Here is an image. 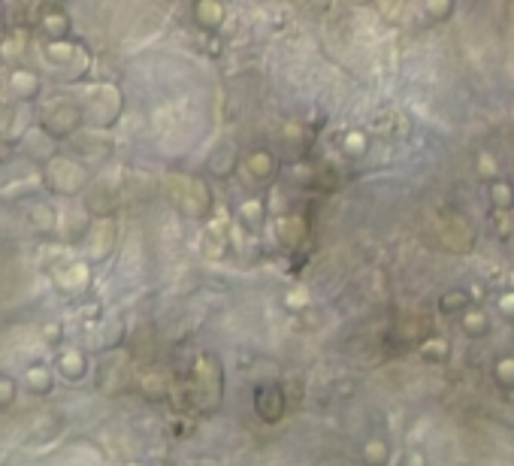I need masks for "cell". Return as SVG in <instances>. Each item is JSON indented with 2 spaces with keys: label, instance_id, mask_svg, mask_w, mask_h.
<instances>
[{
  "label": "cell",
  "instance_id": "6da1fadb",
  "mask_svg": "<svg viewBox=\"0 0 514 466\" xmlns=\"http://www.w3.org/2000/svg\"><path fill=\"white\" fill-rule=\"evenodd\" d=\"M191 397L194 406L203 412H215L224 397V370L215 354H200L191 367Z\"/></svg>",
  "mask_w": 514,
  "mask_h": 466
},
{
  "label": "cell",
  "instance_id": "7a4b0ae2",
  "mask_svg": "<svg viewBox=\"0 0 514 466\" xmlns=\"http://www.w3.org/2000/svg\"><path fill=\"white\" fill-rule=\"evenodd\" d=\"M170 200L176 203L185 215H206L212 209V194L200 179L191 176H170L167 179Z\"/></svg>",
  "mask_w": 514,
  "mask_h": 466
},
{
  "label": "cell",
  "instance_id": "3957f363",
  "mask_svg": "<svg viewBox=\"0 0 514 466\" xmlns=\"http://www.w3.org/2000/svg\"><path fill=\"white\" fill-rule=\"evenodd\" d=\"M45 179H49V185L58 191V194H79V191L88 185L85 167H82L79 161H70V158H52L49 170H45Z\"/></svg>",
  "mask_w": 514,
  "mask_h": 466
},
{
  "label": "cell",
  "instance_id": "277c9868",
  "mask_svg": "<svg viewBox=\"0 0 514 466\" xmlns=\"http://www.w3.org/2000/svg\"><path fill=\"white\" fill-rule=\"evenodd\" d=\"M85 109H88V118L97 127H109L118 118V112H122V97H118V91L112 85H97L88 94Z\"/></svg>",
  "mask_w": 514,
  "mask_h": 466
},
{
  "label": "cell",
  "instance_id": "5b68a950",
  "mask_svg": "<svg viewBox=\"0 0 514 466\" xmlns=\"http://www.w3.org/2000/svg\"><path fill=\"white\" fill-rule=\"evenodd\" d=\"M131 385V361L124 354H112L100 363L97 370V388L103 394H122V391Z\"/></svg>",
  "mask_w": 514,
  "mask_h": 466
},
{
  "label": "cell",
  "instance_id": "8992f818",
  "mask_svg": "<svg viewBox=\"0 0 514 466\" xmlns=\"http://www.w3.org/2000/svg\"><path fill=\"white\" fill-rule=\"evenodd\" d=\"M82 124V112L79 106L73 103H64V100H58V103L49 106V112H45L43 118V131L52 133V136H70L76 133V127Z\"/></svg>",
  "mask_w": 514,
  "mask_h": 466
},
{
  "label": "cell",
  "instance_id": "52a82bcc",
  "mask_svg": "<svg viewBox=\"0 0 514 466\" xmlns=\"http://www.w3.org/2000/svg\"><path fill=\"white\" fill-rule=\"evenodd\" d=\"M254 412L263 424H279L284 418L288 403H284V394H281V388L275 385V381L272 385H260L254 391Z\"/></svg>",
  "mask_w": 514,
  "mask_h": 466
},
{
  "label": "cell",
  "instance_id": "ba28073f",
  "mask_svg": "<svg viewBox=\"0 0 514 466\" xmlns=\"http://www.w3.org/2000/svg\"><path fill=\"white\" fill-rule=\"evenodd\" d=\"M227 245H230V227H227L224 218H215L212 224L203 231V240H200V252L209 261H218L227 254Z\"/></svg>",
  "mask_w": 514,
  "mask_h": 466
},
{
  "label": "cell",
  "instance_id": "9c48e42d",
  "mask_svg": "<svg viewBox=\"0 0 514 466\" xmlns=\"http://www.w3.org/2000/svg\"><path fill=\"white\" fill-rule=\"evenodd\" d=\"M136 385H140L142 397L149 400V403H163V400L172 397V381L163 370H149L142 372L140 379H136Z\"/></svg>",
  "mask_w": 514,
  "mask_h": 466
},
{
  "label": "cell",
  "instance_id": "30bf717a",
  "mask_svg": "<svg viewBox=\"0 0 514 466\" xmlns=\"http://www.w3.org/2000/svg\"><path fill=\"white\" fill-rule=\"evenodd\" d=\"M306 233H309V227L300 215H279L275 218V236H279V242L288 245V249H300V245L306 242Z\"/></svg>",
  "mask_w": 514,
  "mask_h": 466
},
{
  "label": "cell",
  "instance_id": "8fae6325",
  "mask_svg": "<svg viewBox=\"0 0 514 466\" xmlns=\"http://www.w3.org/2000/svg\"><path fill=\"white\" fill-rule=\"evenodd\" d=\"M439 236H442V242L454 252H469L472 249V227L466 221H460V218H448V221L442 224V231H439Z\"/></svg>",
  "mask_w": 514,
  "mask_h": 466
},
{
  "label": "cell",
  "instance_id": "7c38bea8",
  "mask_svg": "<svg viewBox=\"0 0 514 466\" xmlns=\"http://www.w3.org/2000/svg\"><path fill=\"white\" fill-rule=\"evenodd\" d=\"M112 245H115V224L112 221L97 224L94 231L88 233V254H91V261H103L106 254L112 252Z\"/></svg>",
  "mask_w": 514,
  "mask_h": 466
},
{
  "label": "cell",
  "instance_id": "4fadbf2b",
  "mask_svg": "<svg viewBox=\"0 0 514 466\" xmlns=\"http://www.w3.org/2000/svg\"><path fill=\"white\" fill-rule=\"evenodd\" d=\"M460 330L466 340H484L490 333V315L484 312L481 306H469L460 315Z\"/></svg>",
  "mask_w": 514,
  "mask_h": 466
},
{
  "label": "cell",
  "instance_id": "5bb4252c",
  "mask_svg": "<svg viewBox=\"0 0 514 466\" xmlns=\"http://www.w3.org/2000/svg\"><path fill=\"white\" fill-rule=\"evenodd\" d=\"M209 170H212V176H221V179L230 176V173L236 170V145L233 143H218L215 152L209 154Z\"/></svg>",
  "mask_w": 514,
  "mask_h": 466
},
{
  "label": "cell",
  "instance_id": "9a60e30c",
  "mask_svg": "<svg viewBox=\"0 0 514 466\" xmlns=\"http://www.w3.org/2000/svg\"><path fill=\"white\" fill-rule=\"evenodd\" d=\"M360 460L363 466H390L393 460V449L388 439L375 436V439H366L363 442V451H360Z\"/></svg>",
  "mask_w": 514,
  "mask_h": 466
},
{
  "label": "cell",
  "instance_id": "2e32d148",
  "mask_svg": "<svg viewBox=\"0 0 514 466\" xmlns=\"http://www.w3.org/2000/svg\"><path fill=\"white\" fill-rule=\"evenodd\" d=\"M275 154H270V152H251L249 158H245V170L251 173V179L254 182H270L272 176H275Z\"/></svg>",
  "mask_w": 514,
  "mask_h": 466
},
{
  "label": "cell",
  "instance_id": "e0dca14e",
  "mask_svg": "<svg viewBox=\"0 0 514 466\" xmlns=\"http://www.w3.org/2000/svg\"><path fill=\"white\" fill-rule=\"evenodd\" d=\"M115 209V191L109 185H94L85 197V212L94 215H109Z\"/></svg>",
  "mask_w": 514,
  "mask_h": 466
},
{
  "label": "cell",
  "instance_id": "ac0fdd59",
  "mask_svg": "<svg viewBox=\"0 0 514 466\" xmlns=\"http://www.w3.org/2000/svg\"><path fill=\"white\" fill-rule=\"evenodd\" d=\"M418 354H420V361H427V363H445L451 358V345H448V340H442V336H427V340L418 345Z\"/></svg>",
  "mask_w": 514,
  "mask_h": 466
},
{
  "label": "cell",
  "instance_id": "d6986e66",
  "mask_svg": "<svg viewBox=\"0 0 514 466\" xmlns=\"http://www.w3.org/2000/svg\"><path fill=\"white\" fill-rule=\"evenodd\" d=\"M240 221H242L245 231H251V233L260 231L263 221H266V206H263V200H245V203L240 206Z\"/></svg>",
  "mask_w": 514,
  "mask_h": 466
},
{
  "label": "cell",
  "instance_id": "ffe728a7",
  "mask_svg": "<svg viewBox=\"0 0 514 466\" xmlns=\"http://www.w3.org/2000/svg\"><path fill=\"white\" fill-rule=\"evenodd\" d=\"M490 376L497 381V388L514 391V354H499L490 367Z\"/></svg>",
  "mask_w": 514,
  "mask_h": 466
},
{
  "label": "cell",
  "instance_id": "44dd1931",
  "mask_svg": "<svg viewBox=\"0 0 514 466\" xmlns=\"http://www.w3.org/2000/svg\"><path fill=\"white\" fill-rule=\"evenodd\" d=\"M490 203L502 215L511 212V209H514V185H511V182H502V179L490 182Z\"/></svg>",
  "mask_w": 514,
  "mask_h": 466
},
{
  "label": "cell",
  "instance_id": "7402d4cb",
  "mask_svg": "<svg viewBox=\"0 0 514 466\" xmlns=\"http://www.w3.org/2000/svg\"><path fill=\"white\" fill-rule=\"evenodd\" d=\"M58 370H61V376H64V379L79 381L82 376H85V370H88L85 354H79V351H67V354H61V358H58Z\"/></svg>",
  "mask_w": 514,
  "mask_h": 466
},
{
  "label": "cell",
  "instance_id": "603a6c76",
  "mask_svg": "<svg viewBox=\"0 0 514 466\" xmlns=\"http://www.w3.org/2000/svg\"><path fill=\"white\" fill-rule=\"evenodd\" d=\"M472 306V297L466 294L463 288H454V291H445L442 297H439V309H442L445 315H454V312H466V309Z\"/></svg>",
  "mask_w": 514,
  "mask_h": 466
},
{
  "label": "cell",
  "instance_id": "cb8c5ba5",
  "mask_svg": "<svg viewBox=\"0 0 514 466\" xmlns=\"http://www.w3.org/2000/svg\"><path fill=\"white\" fill-rule=\"evenodd\" d=\"M13 94L18 100H34L36 94H40V79H36L34 73H27V70H18L13 76Z\"/></svg>",
  "mask_w": 514,
  "mask_h": 466
},
{
  "label": "cell",
  "instance_id": "d4e9b609",
  "mask_svg": "<svg viewBox=\"0 0 514 466\" xmlns=\"http://www.w3.org/2000/svg\"><path fill=\"white\" fill-rule=\"evenodd\" d=\"M76 149H79V154H85L88 161H100V158H106L112 145H109L106 136L88 133V140H76Z\"/></svg>",
  "mask_w": 514,
  "mask_h": 466
},
{
  "label": "cell",
  "instance_id": "484cf974",
  "mask_svg": "<svg viewBox=\"0 0 514 466\" xmlns=\"http://www.w3.org/2000/svg\"><path fill=\"white\" fill-rule=\"evenodd\" d=\"M58 279H61V288L79 291V288L88 285V267L85 263H67V267L58 272Z\"/></svg>",
  "mask_w": 514,
  "mask_h": 466
},
{
  "label": "cell",
  "instance_id": "4316f807",
  "mask_svg": "<svg viewBox=\"0 0 514 466\" xmlns=\"http://www.w3.org/2000/svg\"><path fill=\"white\" fill-rule=\"evenodd\" d=\"M197 18H200V22H203L206 27H215V24H221L224 9H221V3H215V0H200Z\"/></svg>",
  "mask_w": 514,
  "mask_h": 466
},
{
  "label": "cell",
  "instance_id": "83f0119b",
  "mask_svg": "<svg viewBox=\"0 0 514 466\" xmlns=\"http://www.w3.org/2000/svg\"><path fill=\"white\" fill-rule=\"evenodd\" d=\"M284 306H288L291 312H302V309H309V306H311V294H309V288H306V285L291 288L288 294H284Z\"/></svg>",
  "mask_w": 514,
  "mask_h": 466
},
{
  "label": "cell",
  "instance_id": "f1b7e54d",
  "mask_svg": "<svg viewBox=\"0 0 514 466\" xmlns=\"http://www.w3.org/2000/svg\"><path fill=\"white\" fill-rule=\"evenodd\" d=\"M52 140H54V136H52V133H45V131H43V133H31V136H27V152H40V158H43V161H45V158H52V154H54Z\"/></svg>",
  "mask_w": 514,
  "mask_h": 466
},
{
  "label": "cell",
  "instance_id": "f546056e",
  "mask_svg": "<svg viewBox=\"0 0 514 466\" xmlns=\"http://www.w3.org/2000/svg\"><path fill=\"white\" fill-rule=\"evenodd\" d=\"M67 27H70V22H67V15H61V13H52V15L43 22V31L49 34L52 40H64V34H67Z\"/></svg>",
  "mask_w": 514,
  "mask_h": 466
},
{
  "label": "cell",
  "instance_id": "4dcf8cb0",
  "mask_svg": "<svg viewBox=\"0 0 514 466\" xmlns=\"http://www.w3.org/2000/svg\"><path fill=\"white\" fill-rule=\"evenodd\" d=\"M27 388L31 391H40V394H45V391L52 388V376L45 367H34L31 372H27Z\"/></svg>",
  "mask_w": 514,
  "mask_h": 466
},
{
  "label": "cell",
  "instance_id": "1f68e13d",
  "mask_svg": "<svg viewBox=\"0 0 514 466\" xmlns=\"http://www.w3.org/2000/svg\"><path fill=\"white\" fill-rule=\"evenodd\" d=\"M31 221L40 227V231H52L54 227V212H52V206H34V212H31Z\"/></svg>",
  "mask_w": 514,
  "mask_h": 466
},
{
  "label": "cell",
  "instance_id": "d6a6232c",
  "mask_svg": "<svg viewBox=\"0 0 514 466\" xmlns=\"http://www.w3.org/2000/svg\"><path fill=\"white\" fill-rule=\"evenodd\" d=\"M478 176L481 179H490V182L499 179V163H497L493 154H481V158H478Z\"/></svg>",
  "mask_w": 514,
  "mask_h": 466
},
{
  "label": "cell",
  "instance_id": "836d02e7",
  "mask_svg": "<svg viewBox=\"0 0 514 466\" xmlns=\"http://www.w3.org/2000/svg\"><path fill=\"white\" fill-rule=\"evenodd\" d=\"M103 340H100V345H103V349H112V345H118L124 340V330H122V321H109L106 327H103Z\"/></svg>",
  "mask_w": 514,
  "mask_h": 466
},
{
  "label": "cell",
  "instance_id": "e575fe53",
  "mask_svg": "<svg viewBox=\"0 0 514 466\" xmlns=\"http://www.w3.org/2000/svg\"><path fill=\"white\" fill-rule=\"evenodd\" d=\"M399 466H429V458L424 449H406L399 454Z\"/></svg>",
  "mask_w": 514,
  "mask_h": 466
},
{
  "label": "cell",
  "instance_id": "d590c367",
  "mask_svg": "<svg viewBox=\"0 0 514 466\" xmlns=\"http://www.w3.org/2000/svg\"><path fill=\"white\" fill-rule=\"evenodd\" d=\"M342 145H345V152H348V154H363V152H366V145H369V143H366V133H357V131H354V133H348V136H345Z\"/></svg>",
  "mask_w": 514,
  "mask_h": 466
},
{
  "label": "cell",
  "instance_id": "8d00e7d4",
  "mask_svg": "<svg viewBox=\"0 0 514 466\" xmlns=\"http://www.w3.org/2000/svg\"><path fill=\"white\" fill-rule=\"evenodd\" d=\"M497 309H499V315L506 318L508 324H514V291H506V294L497 300Z\"/></svg>",
  "mask_w": 514,
  "mask_h": 466
},
{
  "label": "cell",
  "instance_id": "74e56055",
  "mask_svg": "<svg viewBox=\"0 0 514 466\" xmlns=\"http://www.w3.org/2000/svg\"><path fill=\"white\" fill-rule=\"evenodd\" d=\"M15 400V381L9 376H0V409H6Z\"/></svg>",
  "mask_w": 514,
  "mask_h": 466
},
{
  "label": "cell",
  "instance_id": "f35d334b",
  "mask_svg": "<svg viewBox=\"0 0 514 466\" xmlns=\"http://www.w3.org/2000/svg\"><path fill=\"white\" fill-rule=\"evenodd\" d=\"M381 13L390 15V18H402L406 15V0H379Z\"/></svg>",
  "mask_w": 514,
  "mask_h": 466
},
{
  "label": "cell",
  "instance_id": "ab89813d",
  "mask_svg": "<svg viewBox=\"0 0 514 466\" xmlns=\"http://www.w3.org/2000/svg\"><path fill=\"white\" fill-rule=\"evenodd\" d=\"M427 9H429V13H433V15L445 18V15L454 9V0H427Z\"/></svg>",
  "mask_w": 514,
  "mask_h": 466
},
{
  "label": "cell",
  "instance_id": "60d3db41",
  "mask_svg": "<svg viewBox=\"0 0 514 466\" xmlns=\"http://www.w3.org/2000/svg\"><path fill=\"white\" fill-rule=\"evenodd\" d=\"M191 466H221V463H218V460H212V458H200V460H194Z\"/></svg>",
  "mask_w": 514,
  "mask_h": 466
},
{
  "label": "cell",
  "instance_id": "b9f144b4",
  "mask_svg": "<svg viewBox=\"0 0 514 466\" xmlns=\"http://www.w3.org/2000/svg\"><path fill=\"white\" fill-rule=\"evenodd\" d=\"M511 185H514V167H511Z\"/></svg>",
  "mask_w": 514,
  "mask_h": 466
},
{
  "label": "cell",
  "instance_id": "7bdbcfd3",
  "mask_svg": "<svg viewBox=\"0 0 514 466\" xmlns=\"http://www.w3.org/2000/svg\"><path fill=\"white\" fill-rule=\"evenodd\" d=\"M357 3H363V0H357Z\"/></svg>",
  "mask_w": 514,
  "mask_h": 466
},
{
  "label": "cell",
  "instance_id": "ee69618b",
  "mask_svg": "<svg viewBox=\"0 0 514 466\" xmlns=\"http://www.w3.org/2000/svg\"><path fill=\"white\" fill-rule=\"evenodd\" d=\"M511 118H514V112H511Z\"/></svg>",
  "mask_w": 514,
  "mask_h": 466
}]
</instances>
